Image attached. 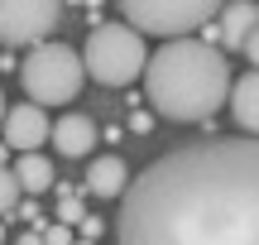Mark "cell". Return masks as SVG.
<instances>
[{
  "instance_id": "obj_3",
  "label": "cell",
  "mask_w": 259,
  "mask_h": 245,
  "mask_svg": "<svg viewBox=\"0 0 259 245\" xmlns=\"http://www.w3.org/2000/svg\"><path fill=\"white\" fill-rule=\"evenodd\" d=\"M82 63H87V77H92V82L130 87L135 77H144V67H149L144 34H139L135 24H96L92 34H87Z\"/></svg>"
},
{
  "instance_id": "obj_12",
  "label": "cell",
  "mask_w": 259,
  "mask_h": 245,
  "mask_svg": "<svg viewBox=\"0 0 259 245\" xmlns=\"http://www.w3.org/2000/svg\"><path fill=\"white\" fill-rule=\"evenodd\" d=\"M15 178H19V188L29 192V197H44L48 188H58V173H53V164L44 159V154H19L15 159Z\"/></svg>"
},
{
  "instance_id": "obj_5",
  "label": "cell",
  "mask_w": 259,
  "mask_h": 245,
  "mask_svg": "<svg viewBox=\"0 0 259 245\" xmlns=\"http://www.w3.org/2000/svg\"><path fill=\"white\" fill-rule=\"evenodd\" d=\"M221 5L226 0H120L125 24H135L139 34H154V38H192V29L216 19Z\"/></svg>"
},
{
  "instance_id": "obj_7",
  "label": "cell",
  "mask_w": 259,
  "mask_h": 245,
  "mask_svg": "<svg viewBox=\"0 0 259 245\" xmlns=\"http://www.w3.org/2000/svg\"><path fill=\"white\" fill-rule=\"evenodd\" d=\"M44 140H53V120H48L44 106L19 101V106H10V111H5V144H10V149L34 154Z\"/></svg>"
},
{
  "instance_id": "obj_8",
  "label": "cell",
  "mask_w": 259,
  "mask_h": 245,
  "mask_svg": "<svg viewBox=\"0 0 259 245\" xmlns=\"http://www.w3.org/2000/svg\"><path fill=\"white\" fill-rule=\"evenodd\" d=\"M96 140H101V135H96V125L87 120V115H77V111H67V115H58V120H53V149L67 154V159L92 154Z\"/></svg>"
},
{
  "instance_id": "obj_17",
  "label": "cell",
  "mask_w": 259,
  "mask_h": 245,
  "mask_svg": "<svg viewBox=\"0 0 259 245\" xmlns=\"http://www.w3.org/2000/svg\"><path fill=\"white\" fill-rule=\"evenodd\" d=\"M15 245H44V231H24V236H19Z\"/></svg>"
},
{
  "instance_id": "obj_15",
  "label": "cell",
  "mask_w": 259,
  "mask_h": 245,
  "mask_svg": "<svg viewBox=\"0 0 259 245\" xmlns=\"http://www.w3.org/2000/svg\"><path fill=\"white\" fill-rule=\"evenodd\" d=\"M101 236V217H82V240H96Z\"/></svg>"
},
{
  "instance_id": "obj_1",
  "label": "cell",
  "mask_w": 259,
  "mask_h": 245,
  "mask_svg": "<svg viewBox=\"0 0 259 245\" xmlns=\"http://www.w3.org/2000/svg\"><path fill=\"white\" fill-rule=\"evenodd\" d=\"M120 245H259V140H197L130 178Z\"/></svg>"
},
{
  "instance_id": "obj_13",
  "label": "cell",
  "mask_w": 259,
  "mask_h": 245,
  "mask_svg": "<svg viewBox=\"0 0 259 245\" xmlns=\"http://www.w3.org/2000/svg\"><path fill=\"white\" fill-rule=\"evenodd\" d=\"M19 197H24V188H19L15 169H0V217H10L19 207Z\"/></svg>"
},
{
  "instance_id": "obj_9",
  "label": "cell",
  "mask_w": 259,
  "mask_h": 245,
  "mask_svg": "<svg viewBox=\"0 0 259 245\" xmlns=\"http://www.w3.org/2000/svg\"><path fill=\"white\" fill-rule=\"evenodd\" d=\"M92 197H125V188H130V169H125V159L120 154H101V159H92L87 164V183H82Z\"/></svg>"
},
{
  "instance_id": "obj_2",
  "label": "cell",
  "mask_w": 259,
  "mask_h": 245,
  "mask_svg": "<svg viewBox=\"0 0 259 245\" xmlns=\"http://www.w3.org/2000/svg\"><path fill=\"white\" fill-rule=\"evenodd\" d=\"M144 96L163 120H211L231 101V63L206 38H168L158 53H149Z\"/></svg>"
},
{
  "instance_id": "obj_14",
  "label": "cell",
  "mask_w": 259,
  "mask_h": 245,
  "mask_svg": "<svg viewBox=\"0 0 259 245\" xmlns=\"http://www.w3.org/2000/svg\"><path fill=\"white\" fill-rule=\"evenodd\" d=\"M44 231V245H72V226H63V221H58V226H38Z\"/></svg>"
},
{
  "instance_id": "obj_11",
  "label": "cell",
  "mask_w": 259,
  "mask_h": 245,
  "mask_svg": "<svg viewBox=\"0 0 259 245\" xmlns=\"http://www.w3.org/2000/svg\"><path fill=\"white\" fill-rule=\"evenodd\" d=\"M221 24H216V34L226 38L231 48H245L250 44V34L259 29V5L254 0H231V5H221Z\"/></svg>"
},
{
  "instance_id": "obj_6",
  "label": "cell",
  "mask_w": 259,
  "mask_h": 245,
  "mask_svg": "<svg viewBox=\"0 0 259 245\" xmlns=\"http://www.w3.org/2000/svg\"><path fill=\"white\" fill-rule=\"evenodd\" d=\"M58 19H63V0H0V44L5 48L48 44Z\"/></svg>"
},
{
  "instance_id": "obj_21",
  "label": "cell",
  "mask_w": 259,
  "mask_h": 245,
  "mask_svg": "<svg viewBox=\"0 0 259 245\" xmlns=\"http://www.w3.org/2000/svg\"><path fill=\"white\" fill-rule=\"evenodd\" d=\"M0 245H5V226H0Z\"/></svg>"
},
{
  "instance_id": "obj_16",
  "label": "cell",
  "mask_w": 259,
  "mask_h": 245,
  "mask_svg": "<svg viewBox=\"0 0 259 245\" xmlns=\"http://www.w3.org/2000/svg\"><path fill=\"white\" fill-rule=\"evenodd\" d=\"M240 53H245V58H250V63L259 67V29H254V34H250V44H245V48H240Z\"/></svg>"
},
{
  "instance_id": "obj_10",
  "label": "cell",
  "mask_w": 259,
  "mask_h": 245,
  "mask_svg": "<svg viewBox=\"0 0 259 245\" xmlns=\"http://www.w3.org/2000/svg\"><path fill=\"white\" fill-rule=\"evenodd\" d=\"M226 106H231L235 125L259 140V67H250L245 77H235V82H231V101H226Z\"/></svg>"
},
{
  "instance_id": "obj_20",
  "label": "cell",
  "mask_w": 259,
  "mask_h": 245,
  "mask_svg": "<svg viewBox=\"0 0 259 245\" xmlns=\"http://www.w3.org/2000/svg\"><path fill=\"white\" fill-rule=\"evenodd\" d=\"M72 245H96V240H72Z\"/></svg>"
},
{
  "instance_id": "obj_19",
  "label": "cell",
  "mask_w": 259,
  "mask_h": 245,
  "mask_svg": "<svg viewBox=\"0 0 259 245\" xmlns=\"http://www.w3.org/2000/svg\"><path fill=\"white\" fill-rule=\"evenodd\" d=\"M5 149H10V144H0V169H5Z\"/></svg>"
},
{
  "instance_id": "obj_18",
  "label": "cell",
  "mask_w": 259,
  "mask_h": 245,
  "mask_svg": "<svg viewBox=\"0 0 259 245\" xmlns=\"http://www.w3.org/2000/svg\"><path fill=\"white\" fill-rule=\"evenodd\" d=\"M0 125H5V87H0Z\"/></svg>"
},
{
  "instance_id": "obj_4",
  "label": "cell",
  "mask_w": 259,
  "mask_h": 245,
  "mask_svg": "<svg viewBox=\"0 0 259 245\" xmlns=\"http://www.w3.org/2000/svg\"><path fill=\"white\" fill-rule=\"evenodd\" d=\"M82 77H87V63L77 48L67 44H34L19 63V82H24V96L34 106H63L82 92Z\"/></svg>"
}]
</instances>
